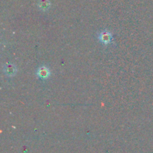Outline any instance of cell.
Returning <instances> with one entry per match:
<instances>
[{
    "mask_svg": "<svg viewBox=\"0 0 153 153\" xmlns=\"http://www.w3.org/2000/svg\"><path fill=\"white\" fill-rule=\"evenodd\" d=\"M36 75L39 79L45 80V79H49V76H51V72L49 69L46 66H41L36 71Z\"/></svg>",
    "mask_w": 153,
    "mask_h": 153,
    "instance_id": "obj_1",
    "label": "cell"
},
{
    "mask_svg": "<svg viewBox=\"0 0 153 153\" xmlns=\"http://www.w3.org/2000/svg\"><path fill=\"white\" fill-rule=\"evenodd\" d=\"M99 40L103 44L108 45L112 42V34L108 31H103L99 34Z\"/></svg>",
    "mask_w": 153,
    "mask_h": 153,
    "instance_id": "obj_2",
    "label": "cell"
},
{
    "mask_svg": "<svg viewBox=\"0 0 153 153\" xmlns=\"http://www.w3.org/2000/svg\"><path fill=\"white\" fill-rule=\"evenodd\" d=\"M3 71H4V74L7 76L8 77H13L16 75V72H17V69L16 67L13 64H6L4 65L3 67Z\"/></svg>",
    "mask_w": 153,
    "mask_h": 153,
    "instance_id": "obj_3",
    "label": "cell"
},
{
    "mask_svg": "<svg viewBox=\"0 0 153 153\" xmlns=\"http://www.w3.org/2000/svg\"><path fill=\"white\" fill-rule=\"evenodd\" d=\"M51 4L49 0H40L38 2V7L43 11H46L50 7Z\"/></svg>",
    "mask_w": 153,
    "mask_h": 153,
    "instance_id": "obj_4",
    "label": "cell"
}]
</instances>
